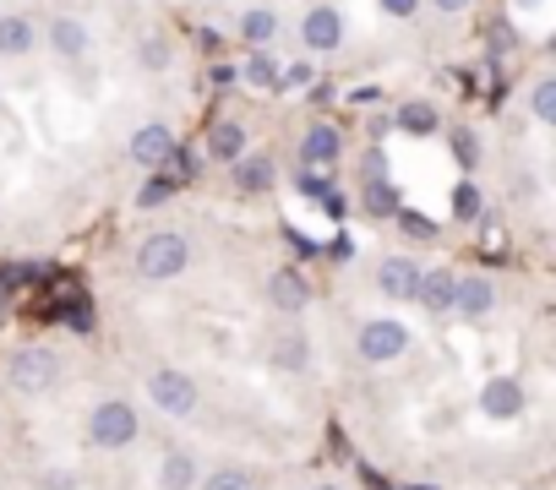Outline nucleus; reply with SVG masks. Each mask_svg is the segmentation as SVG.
<instances>
[{"label": "nucleus", "mask_w": 556, "mask_h": 490, "mask_svg": "<svg viewBox=\"0 0 556 490\" xmlns=\"http://www.w3.org/2000/svg\"><path fill=\"white\" fill-rule=\"evenodd\" d=\"M431 7H437L442 17H464V12L475 7V0H431Z\"/></svg>", "instance_id": "nucleus-34"}, {"label": "nucleus", "mask_w": 556, "mask_h": 490, "mask_svg": "<svg viewBox=\"0 0 556 490\" xmlns=\"http://www.w3.org/2000/svg\"><path fill=\"white\" fill-rule=\"evenodd\" d=\"M61 376H66V360H61L50 344H23V349H12V360H7V382H12V392H23V398L55 392Z\"/></svg>", "instance_id": "nucleus-1"}, {"label": "nucleus", "mask_w": 556, "mask_h": 490, "mask_svg": "<svg viewBox=\"0 0 556 490\" xmlns=\"http://www.w3.org/2000/svg\"><path fill=\"white\" fill-rule=\"evenodd\" d=\"M137 436H142V414L131 398H99L88 409V441L99 452H126V447H137Z\"/></svg>", "instance_id": "nucleus-2"}, {"label": "nucleus", "mask_w": 556, "mask_h": 490, "mask_svg": "<svg viewBox=\"0 0 556 490\" xmlns=\"http://www.w3.org/2000/svg\"><path fill=\"white\" fill-rule=\"evenodd\" d=\"M442 137L453 142V158H458V164H464L469 175H475V169L485 164V137H480L475 126H442Z\"/></svg>", "instance_id": "nucleus-25"}, {"label": "nucleus", "mask_w": 556, "mask_h": 490, "mask_svg": "<svg viewBox=\"0 0 556 490\" xmlns=\"http://www.w3.org/2000/svg\"><path fill=\"white\" fill-rule=\"evenodd\" d=\"M404 490H431V485H404Z\"/></svg>", "instance_id": "nucleus-39"}, {"label": "nucleus", "mask_w": 556, "mask_h": 490, "mask_svg": "<svg viewBox=\"0 0 556 490\" xmlns=\"http://www.w3.org/2000/svg\"><path fill=\"white\" fill-rule=\"evenodd\" d=\"M513 7H518V12H540V7H545V0H513Z\"/></svg>", "instance_id": "nucleus-37"}, {"label": "nucleus", "mask_w": 556, "mask_h": 490, "mask_svg": "<svg viewBox=\"0 0 556 490\" xmlns=\"http://www.w3.org/2000/svg\"><path fill=\"white\" fill-rule=\"evenodd\" d=\"M267 306H273L278 317H301V311L312 306V279H306L301 268H273V273H267Z\"/></svg>", "instance_id": "nucleus-13"}, {"label": "nucleus", "mask_w": 556, "mask_h": 490, "mask_svg": "<svg viewBox=\"0 0 556 490\" xmlns=\"http://www.w3.org/2000/svg\"><path fill=\"white\" fill-rule=\"evenodd\" d=\"M480 414L485 420H496V425H513L523 409H529V392H523V382L518 376H507V371H496V376H485L480 382Z\"/></svg>", "instance_id": "nucleus-10"}, {"label": "nucleus", "mask_w": 556, "mask_h": 490, "mask_svg": "<svg viewBox=\"0 0 556 490\" xmlns=\"http://www.w3.org/2000/svg\"><path fill=\"white\" fill-rule=\"evenodd\" d=\"M137 66H142V72H153V77H164V72L175 66V39H169L164 28L137 34Z\"/></svg>", "instance_id": "nucleus-23"}, {"label": "nucleus", "mask_w": 556, "mask_h": 490, "mask_svg": "<svg viewBox=\"0 0 556 490\" xmlns=\"http://www.w3.org/2000/svg\"><path fill=\"white\" fill-rule=\"evenodd\" d=\"M361 202H366L371 218H393L399 212V191L388 185V175L382 180H361Z\"/></svg>", "instance_id": "nucleus-28"}, {"label": "nucleus", "mask_w": 556, "mask_h": 490, "mask_svg": "<svg viewBox=\"0 0 556 490\" xmlns=\"http://www.w3.org/2000/svg\"><path fill=\"white\" fill-rule=\"evenodd\" d=\"M169 196H175V180H169L164 169H153V175L137 185V212H159V207H169Z\"/></svg>", "instance_id": "nucleus-27"}, {"label": "nucleus", "mask_w": 556, "mask_h": 490, "mask_svg": "<svg viewBox=\"0 0 556 490\" xmlns=\"http://www.w3.org/2000/svg\"><path fill=\"white\" fill-rule=\"evenodd\" d=\"M453 284H458V268H426L415 279V300L426 306V317H453Z\"/></svg>", "instance_id": "nucleus-21"}, {"label": "nucleus", "mask_w": 556, "mask_h": 490, "mask_svg": "<svg viewBox=\"0 0 556 490\" xmlns=\"http://www.w3.org/2000/svg\"><path fill=\"white\" fill-rule=\"evenodd\" d=\"M278 66H285V61H278L273 50H245V61L235 66V77L245 88H256V93H273L278 88Z\"/></svg>", "instance_id": "nucleus-22"}, {"label": "nucleus", "mask_w": 556, "mask_h": 490, "mask_svg": "<svg viewBox=\"0 0 556 490\" xmlns=\"http://www.w3.org/2000/svg\"><path fill=\"white\" fill-rule=\"evenodd\" d=\"M278 34H285V12L267 7V0H256V7H245V12L235 17V39H240L245 50H273Z\"/></svg>", "instance_id": "nucleus-11"}, {"label": "nucleus", "mask_w": 556, "mask_h": 490, "mask_svg": "<svg viewBox=\"0 0 556 490\" xmlns=\"http://www.w3.org/2000/svg\"><path fill=\"white\" fill-rule=\"evenodd\" d=\"M409 344H415V333H409V322H399V317H366L361 333H355V354H361L366 365H393V360L409 354Z\"/></svg>", "instance_id": "nucleus-6"}, {"label": "nucleus", "mask_w": 556, "mask_h": 490, "mask_svg": "<svg viewBox=\"0 0 556 490\" xmlns=\"http://www.w3.org/2000/svg\"><path fill=\"white\" fill-rule=\"evenodd\" d=\"M39 50H50V55L66 61V66H83V61L93 55V28H88V17L55 12L50 23H39Z\"/></svg>", "instance_id": "nucleus-7"}, {"label": "nucleus", "mask_w": 556, "mask_h": 490, "mask_svg": "<svg viewBox=\"0 0 556 490\" xmlns=\"http://www.w3.org/2000/svg\"><path fill=\"white\" fill-rule=\"evenodd\" d=\"M295 39H301V50H306L312 61L339 55V50L350 44V17H344V7H333V0H312V7L295 17Z\"/></svg>", "instance_id": "nucleus-3"}, {"label": "nucleus", "mask_w": 556, "mask_h": 490, "mask_svg": "<svg viewBox=\"0 0 556 490\" xmlns=\"http://www.w3.org/2000/svg\"><path fill=\"white\" fill-rule=\"evenodd\" d=\"M388 126L393 131H404V137H415V142H426V137H442V109L431 104V99H404L393 115H388Z\"/></svg>", "instance_id": "nucleus-15"}, {"label": "nucleus", "mask_w": 556, "mask_h": 490, "mask_svg": "<svg viewBox=\"0 0 556 490\" xmlns=\"http://www.w3.org/2000/svg\"><path fill=\"white\" fill-rule=\"evenodd\" d=\"M491 311H496V279L458 273V284H453V317L458 322H485Z\"/></svg>", "instance_id": "nucleus-12"}, {"label": "nucleus", "mask_w": 556, "mask_h": 490, "mask_svg": "<svg viewBox=\"0 0 556 490\" xmlns=\"http://www.w3.org/2000/svg\"><path fill=\"white\" fill-rule=\"evenodd\" d=\"M447 202H453V223H475V218L485 212V191H480L469 175L453 185V196H447Z\"/></svg>", "instance_id": "nucleus-26"}, {"label": "nucleus", "mask_w": 556, "mask_h": 490, "mask_svg": "<svg viewBox=\"0 0 556 490\" xmlns=\"http://www.w3.org/2000/svg\"><path fill=\"white\" fill-rule=\"evenodd\" d=\"M295 158H301V169H339L344 164V126L339 120H312L306 131H301V147H295Z\"/></svg>", "instance_id": "nucleus-9"}, {"label": "nucleus", "mask_w": 556, "mask_h": 490, "mask_svg": "<svg viewBox=\"0 0 556 490\" xmlns=\"http://www.w3.org/2000/svg\"><path fill=\"white\" fill-rule=\"evenodd\" d=\"M382 175H388V153H377V147H371V153H366V164H361V180H382Z\"/></svg>", "instance_id": "nucleus-33"}, {"label": "nucleus", "mask_w": 556, "mask_h": 490, "mask_svg": "<svg viewBox=\"0 0 556 490\" xmlns=\"http://www.w3.org/2000/svg\"><path fill=\"white\" fill-rule=\"evenodd\" d=\"M529 120L534 126H556V77L551 72L529 77Z\"/></svg>", "instance_id": "nucleus-24"}, {"label": "nucleus", "mask_w": 556, "mask_h": 490, "mask_svg": "<svg viewBox=\"0 0 556 490\" xmlns=\"http://www.w3.org/2000/svg\"><path fill=\"white\" fill-rule=\"evenodd\" d=\"M50 490H77V479L66 468H50Z\"/></svg>", "instance_id": "nucleus-36"}, {"label": "nucleus", "mask_w": 556, "mask_h": 490, "mask_svg": "<svg viewBox=\"0 0 556 490\" xmlns=\"http://www.w3.org/2000/svg\"><path fill=\"white\" fill-rule=\"evenodd\" d=\"M415 279H420V262L415 257H382L377 273H371L377 295H388V300H415Z\"/></svg>", "instance_id": "nucleus-20"}, {"label": "nucleus", "mask_w": 556, "mask_h": 490, "mask_svg": "<svg viewBox=\"0 0 556 490\" xmlns=\"http://www.w3.org/2000/svg\"><path fill=\"white\" fill-rule=\"evenodd\" d=\"M312 490H350V485H339V479H323V485H312Z\"/></svg>", "instance_id": "nucleus-38"}, {"label": "nucleus", "mask_w": 556, "mask_h": 490, "mask_svg": "<svg viewBox=\"0 0 556 490\" xmlns=\"http://www.w3.org/2000/svg\"><path fill=\"white\" fill-rule=\"evenodd\" d=\"M245 147H251V137H245V126H240V120H229V115H224V120H213V126H207V137H202V158H207V164H224V169H229Z\"/></svg>", "instance_id": "nucleus-16"}, {"label": "nucleus", "mask_w": 556, "mask_h": 490, "mask_svg": "<svg viewBox=\"0 0 556 490\" xmlns=\"http://www.w3.org/2000/svg\"><path fill=\"white\" fill-rule=\"evenodd\" d=\"M312 365V333L301 327V317H290L285 333H273V371H306Z\"/></svg>", "instance_id": "nucleus-18"}, {"label": "nucleus", "mask_w": 556, "mask_h": 490, "mask_svg": "<svg viewBox=\"0 0 556 490\" xmlns=\"http://www.w3.org/2000/svg\"><path fill=\"white\" fill-rule=\"evenodd\" d=\"M420 7H426V0H377V12H382L388 23H415Z\"/></svg>", "instance_id": "nucleus-31"}, {"label": "nucleus", "mask_w": 556, "mask_h": 490, "mask_svg": "<svg viewBox=\"0 0 556 490\" xmlns=\"http://www.w3.org/2000/svg\"><path fill=\"white\" fill-rule=\"evenodd\" d=\"M186 268H191V240L180 229H153L137 245V279H148V284H169Z\"/></svg>", "instance_id": "nucleus-4"}, {"label": "nucleus", "mask_w": 556, "mask_h": 490, "mask_svg": "<svg viewBox=\"0 0 556 490\" xmlns=\"http://www.w3.org/2000/svg\"><path fill=\"white\" fill-rule=\"evenodd\" d=\"M229 175H235V185H240L245 196H267V191L278 185V164H273V153H251V147L229 164Z\"/></svg>", "instance_id": "nucleus-19"}, {"label": "nucleus", "mask_w": 556, "mask_h": 490, "mask_svg": "<svg viewBox=\"0 0 556 490\" xmlns=\"http://www.w3.org/2000/svg\"><path fill=\"white\" fill-rule=\"evenodd\" d=\"M39 50V23L28 12H0V61H28Z\"/></svg>", "instance_id": "nucleus-17"}, {"label": "nucleus", "mask_w": 556, "mask_h": 490, "mask_svg": "<svg viewBox=\"0 0 556 490\" xmlns=\"http://www.w3.org/2000/svg\"><path fill=\"white\" fill-rule=\"evenodd\" d=\"M312 82H317V61L301 55V61H290V66H278V88H273V93H301V88H312Z\"/></svg>", "instance_id": "nucleus-30"}, {"label": "nucleus", "mask_w": 556, "mask_h": 490, "mask_svg": "<svg viewBox=\"0 0 556 490\" xmlns=\"http://www.w3.org/2000/svg\"><path fill=\"white\" fill-rule=\"evenodd\" d=\"M126 153H131V164H137L142 175H153V169H169V164H175L180 137H175V126H169V120H142V126L131 131Z\"/></svg>", "instance_id": "nucleus-8"}, {"label": "nucleus", "mask_w": 556, "mask_h": 490, "mask_svg": "<svg viewBox=\"0 0 556 490\" xmlns=\"http://www.w3.org/2000/svg\"><path fill=\"white\" fill-rule=\"evenodd\" d=\"M197 479H202V457L191 447H169L153 463V490H197Z\"/></svg>", "instance_id": "nucleus-14"}, {"label": "nucleus", "mask_w": 556, "mask_h": 490, "mask_svg": "<svg viewBox=\"0 0 556 490\" xmlns=\"http://www.w3.org/2000/svg\"><path fill=\"white\" fill-rule=\"evenodd\" d=\"M328 257H333V262H344V268H350V262H355V245H350V240H344V234H339V240H333V252H328Z\"/></svg>", "instance_id": "nucleus-35"}, {"label": "nucleus", "mask_w": 556, "mask_h": 490, "mask_svg": "<svg viewBox=\"0 0 556 490\" xmlns=\"http://www.w3.org/2000/svg\"><path fill=\"white\" fill-rule=\"evenodd\" d=\"M197 490H256V474H251V468H240V463H224V468L202 474V479H197Z\"/></svg>", "instance_id": "nucleus-29"}, {"label": "nucleus", "mask_w": 556, "mask_h": 490, "mask_svg": "<svg viewBox=\"0 0 556 490\" xmlns=\"http://www.w3.org/2000/svg\"><path fill=\"white\" fill-rule=\"evenodd\" d=\"M142 392H148V403H153L164 420H191V414H197V403H202L197 376H186L180 365H153V371H148V382H142Z\"/></svg>", "instance_id": "nucleus-5"}, {"label": "nucleus", "mask_w": 556, "mask_h": 490, "mask_svg": "<svg viewBox=\"0 0 556 490\" xmlns=\"http://www.w3.org/2000/svg\"><path fill=\"white\" fill-rule=\"evenodd\" d=\"M393 218H399V229H404L409 240H437V223H431V218H420V212H404V207H399Z\"/></svg>", "instance_id": "nucleus-32"}]
</instances>
